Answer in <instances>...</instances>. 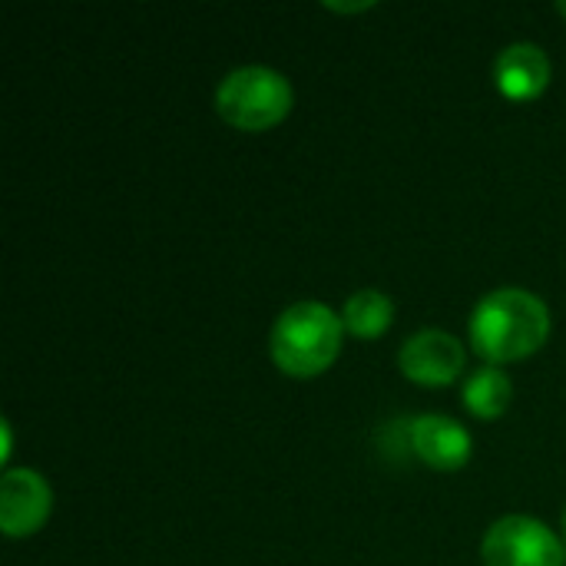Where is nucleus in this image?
Masks as SVG:
<instances>
[{
	"mask_svg": "<svg viewBox=\"0 0 566 566\" xmlns=\"http://www.w3.org/2000/svg\"><path fill=\"white\" fill-rule=\"evenodd\" d=\"M53 514V491L40 471L7 468L0 481V531L10 541H27Z\"/></svg>",
	"mask_w": 566,
	"mask_h": 566,
	"instance_id": "obj_5",
	"label": "nucleus"
},
{
	"mask_svg": "<svg viewBox=\"0 0 566 566\" xmlns=\"http://www.w3.org/2000/svg\"><path fill=\"white\" fill-rule=\"evenodd\" d=\"M342 338V315L322 302H295L272 325L269 355L289 378H318L338 361Z\"/></svg>",
	"mask_w": 566,
	"mask_h": 566,
	"instance_id": "obj_2",
	"label": "nucleus"
},
{
	"mask_svg": "<svg viewBox=\"0 0 566 566\" xmlns=\"http://www.w3.org/2000/svg\"><path fill=\"white\" fill-rule=\"evenodd\" d=\"M560 531H564V547H566V507H564V517H560Z\"/></svg>",
	"mask_w": 566,
	"mask_h": 566,
	"instance_id": "obj_14",
	"label": "nucleus"
},
{
	"mask_svg": "<svg viewBox=\"0 0 566 566\" xmlns=\"http://www.w3.org/2000/svg\"><path fill=\"white\" fill-rule=\"evenodd\" d=\"M395 322V302L378 292V289H361L355 292L345 308H342V325L348 335L361 338V342H371V338H381Z\"/></svg>",
	"mask_w": 566,
	"mask_h": 566,
	"instance_id": "obj_10",
	"label": "nucleus"
},
{
	"mask_svg": "<svg viewBox=\"0 0 566 566\" xmlns=\"http://www.w3.org/2000/svg\"><path fill=\"white\" fill-rule=\"evenodd\" d=\"M0 428H3V451H0V461L7 464V461H10V451H13V438H10V421H3Z\"/></svg>",
	"mask_w": 566,
	"mask_h": 566,
	"instance_id": "obj_12",
	"label": "nucleus"
},
{
	"mask_svg": "<svg viewBox=\"0 0 566 566\" xmlns=\"http://www.w3.org/2000/svg\"><path fill=\"white\" fill-rule=\"evenodd\" d=\"M557 13H560V17L566 20V0H560V3H557Z\"/></svg>",
	"mask_w": 566,
	"mask_h": 566,
	"instance_id": "obj_13",
	"label": "nucleus"
},
{
	"mask_svg": "<svg viewBox=\"0 0 566 566\" xmlns=\"http://www.w3.org/2000/svg\"><path fill=\"white\" fill-rule=\"evenodd\" d=\"M551 56L537 43H511L494 60V86L514 103H531L551 86Z\"/></svg>",
	"mask_w": 566,
	"mask_h": 566,
	"instance_id": "obj_7",
	"label": "nucleus"
},
{
	"mask_svg": "<svg viewBox=\"0 0 566 566\" xmlns=\"http://www.w3.org/2000/svg\"><path fill=\"white\" fill-rule=\"evenodd\" d=\"M511 398H514V381L497 365H484L471 371V378L464 381V408L481 421L501 418L511 408Z\"/></svg>",
	"mask_w": 566,
	"mask_h": 566,
	"instance_id": "obj_9",
	"label": "nucleus"
},
{
	"mask_svg": "<svg viewBox=\"0 0 566 566\" xmlns=\"http://www.w3.org/2000/svg\"><path fill=\"white\" fill-rule=\"evenodd\" d=\"M292 106V83L272 66H239L226 73L216 90V113L242 133H265L279 126Z\"/></svg>",
	"mask_w": 566,
	"mask_h": 566,
	"instance_id": "obj_3",
	"label": "nucleus"
},
{
	"mask_svg": "<svg viewBox=\"0 0 566 566\" xmlns=\"http://www.w3.org/2000/svg\"><path fill=\"white\" fill-rule=\"evenodd\" d=\"M464 361H468L464 345L438 328H424L411 335L398 352L401 375L421 388H448L464 371Z\"/></svg>",
	"mask_w": 566,
	"mask_h": 566,
	"instance_id": "obj_6",
	"label": "nucleus"
},
{
	"mask_svg": "<svg viewBox=\"0 0 566 566\" xmlns=\"http://www.w3.org/2000/svg\"><path fill=\"white\" fill-rule=\"evenodd\" d=\"M468 335L488 365H514L547 345L551 308L527 289H497L474 305Z\"/></svg>",
	"mask_w": 566,
	"mask_h": 566,
	"instance_id": "obj_1",
	"label": "nucleus"
},
{
	"mask_svg": "<svg viewBox=\"0 0 566 566\" xmlns=\"http://www.w3.org/2000/svg\"><path fill=\"white\" fill-rule=\"evenodd\" d=\"M332 13H365V10H375V0H365V3H325Z\"/></svg>",
	"mask_w": 566,
	"mask_h": 566,
	"instance_id": "obj_11",
	"label": "nucleus"
},
{
	"mask_svg": "<svg viewBox=\"0 0 566 566\" xmlns=\"http://www.w3.org/2000/svg\"><path fill=\"white\" fill-rule=\"evenodd\" d=\"M484 566H566L564 537L544 521L527 514H507L494 521L481 541Z\"/></svg>",
	"mask_w": 566,
	"mask_h": 566,
	"instance_id": "obj_4",
	"label": "nucleus"
},
{
	"mask_svg": "<svg viewBox=\"0 0 566 566\" xmlns=\"http://www.w3.org/2000/svg\"><path fill=\"white\" fill-rule=\"evenodd\" d=\"M411 451L434 471H461L471 461L474 438L454 418L424 415L411 428Z\"/></svg>",
	"mask_w": 566,
	"mask_h": 566,
	"instance_id": "obj_8",
	"label": "nucleus"
}]
</instances>
